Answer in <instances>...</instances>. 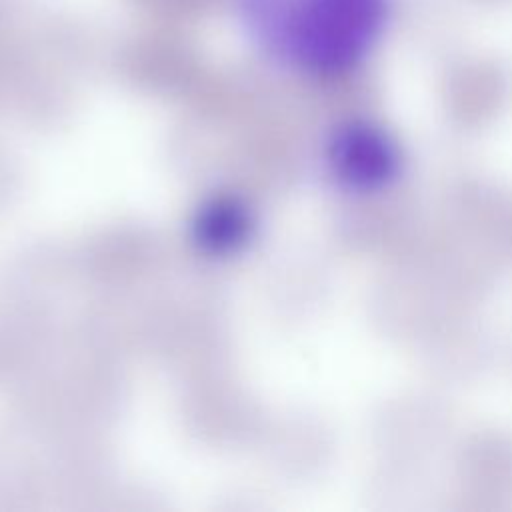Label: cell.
I'll return each instance as SVG.
<instances>
[{
	"label": "cell",
	"instance_id": "6da1fadb",
	"mask_svg": "<svg viewBox=\"0 0 512 512\" xmlns=\"http://www.w3.org/2000/svg\"><path fill=\"white\" fill-rule=\"evenodd\" d=\"M248 42L274 64L308 76H336L366 58L390 14V0H232Z\"/></svg>",
	"mask_w": 512,
	"mask_h": 512
},
{
	"label": "cell",
	"instance_id": "7a4b0ae2",
	"mask_svg": "<svg viewBox=\"0 0 512 512\" xmlns=\"http://www.w3.org/2000/svg\"><path fill=\"white\" fill-rule=\"evenodd\" d=\"M328 160L334 176L354 190H380L400 172L402 156L398 144L380 126L354 122L340 128L332 142Z\"/></svg>",
	"mask_w": 512,
	"mask_h": 512
}]
</instances>
